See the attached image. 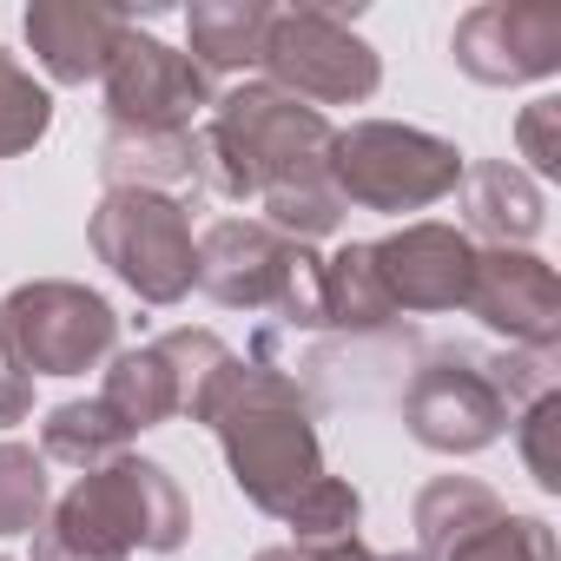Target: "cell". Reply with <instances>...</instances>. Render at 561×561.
<instances>
[{"mask_svg": "<svg viewBox=\"0 0 561 561\" xmlns=\"http://www.w3.org/2000/svg\"><path fill=\"white\" fill-rule=\"evenodd\" d=\"M305 561H377L364 541H331V548H305Z\"/></svg>", "mask_w": 561, "mask_h": 561, "instance_id": "obj_29", "label": "cell"}, {"mask_svg": "<svg viewBox=\"0 0 561 561\" xmlns=\"http://www.w3.org/2000/svg\"><path fill=\"white\" fill-rule=\"evenodd\" d=\"M0 561H8V554H0Z\"/></svg>", "mask_w": 561, "mask_h": 561, "instance_id": "obj_32", "label": "cell"}, {"mask_svg": "<svg viewBox=\"0 0 561 561\" xmlns=\"http://www.w3.org/2000/svg\"><path fill=\"white\" fill-rule=\"evenodd\" d=\"M34 416V377H21L14 364H0V430Z\"/></svg>", "mask_w": 561, "mask_h": 561, "instance_id": "obj_28", "label": "cell"}, {"mask_svg": "<svg viewBox=\"0 0 561 561\" xmlns=\"http://www.w3.org/2000/svg\"><path fill=\"white\" fill-rule=\"evenodd\" d=\"M449 54L482 87L548 80L561 67V8H548V0H489V8H469L456 21Z\"/></svg>", "mask_w": 561, "mask_h": 561, "instance_id": "obj_11", "label": "cell"}, {"mask_svg": "<svg viewBox=\"0 0 561 561\" xmlns=\"http://www.w3.org/2000/svg\"><path fill=\"white\" fill-rule=\"evenodd\" d=\"M515 449L528 476L554 495L561 489V390H541L528 410H515Z\"/></svg>", "mask_w": 561, "mask_h": 561, "instance_id": "obj_26", "label": "cell"}, {"mask_svg": "<svg viewBox=\"0 0 561 561\" xmlns=\"http://www.w3.org/2000/svg\"><path fill=\"white\" fill-rule=\"evenodd\" d=\"M548 383V357H528V364H508V357H469V351H443L430 357L410 390H403V423L423 449L436 456H476L489 449L515 410H528Z\"/></svg>", "mask_w": 561, "mask_h": 561, "instance_id": "obj_4", "label": "cell"}, {"mask_svg": "<svg viewBox=\"0 0 561 561\" xmlns=\"http://www.w3.org/2000/svg\"><path fill=\"white\" fill-rule=\"evenodd\" d=\"M100 403H106L133 436H139V430H159V423H172V416H185V390H179V370H172L165 344H139V351L106 357Z\"/></svg>", "mask_w": 561, "mask_h": 561, "instance_id": "obj_16", "label": "cell"}, {"mask_svg": "<svg viewBox=\"0 0 561 561\" xmlns=\"http://www.w3.org/2000/svg\"><path fill=\"white\" fill-rule=\"evenodd\" d=\"M100 80H106V119L119 133H192V119L211 113V80L192 67V54L139 34L133 21Z\"/></svg>", "mask_w": 561, "mask_h": 561, "instance_id": "obj_10", "label": "cell"}, {"mask_svg": "<svg viewBox=\"0 0 561 561\" xmlns=\"http://www.w3.org/2000/svg\"><path fill=\"white\" fill-rule=\"evenodd\" d=\"M469 318H482L495 337H508L515 351L528 357H554L561 344V277L548 257L535 251H476V271H469V298H462Z\"/></svg>", "mask_w": 561, "mask_h": 561, "instance_id": "obj_12", "label": "cell"}, {"mask_svg": "<svg viewBox=\"0 0 561 561\" xmlns=\"http://www.w3.org/2000/svg\"><path fill=\"white\" fill-rule=\"evenodd\" d=\"M126 8H106V0H34L27 8V47L47 67V80L60 87H87L106 73L119 34H126Z\"/></svg>", "mask_w": 561, "mask_h": 561, "instance_id": "obj_14", "label": "cell"}, {"mask_svg": "<svg viewBox=\"0 0 561 561\" xmlns=\"http://www.w3.org/2000/svg\"><path fill=\"white\" fill-rule=\"evenodd\" d=\"M251 561H305V548H298V541H285V548H257Z\"/></svg>", "mask_w": 561, "mask_h": 561, "instance_id": "obj_30", "label": "cell"}, {"mask_svg": "<svg viewBox=\"0 0 561 561\" xmlns=\"http://www.w3.org/2000/svg\"><path fill=\"white\" fill-rule=\"evenodd\" d=\"M331 133L337 126L324 113L285 100L264 80H244L225 100H211L205 126L192 133V179H205L218 198H271L324 185Z\"/></svg>", "mask_w": 561, "mask_h": 561, "instance_id": "obj_2", "label": "cell"}, {"mask_svg": "<svg viewBox=\"0 0 561 561\" xmlns=\"http://www.w3.org/2000/svg\"><path fill=\"white\" fill-rule=\"evenodd\" d=\"M377 561H423V554H377Z\"/></svg>", "mask_w": 561, "mask_h": 561, "instance_id": "obj_31", "label": "cell"}, {"mask_svg": "<svg viewBox=\"0 0 561 561\" xmlns=\"http://www.w3.org/2000/svg\"><path fill=\"white\" fill-rule=\"evenodd\" d=\"M106 192H165L192 179V133H106L100 146Z\"/></svg>", "mask_w": 561, "mask_h": 561, "instance_id": "obj_21", "label": "cell"}, {"mask_svg": "<svg viewBox=\"0 0 561 561\" xmlns=\"http://www.w3.org/2000/svg\"><path fill=\"white\" fill-rule=\"evenodd\" d=\"M502 508V495L476 476H436L423 495H416V554L423 561H449L462 541H476Z\"/></svg>", "mask_w": 561, "mask_h": 561, "instance_id": "obj_17", "label": "cell"}, {"mask_svg": "<svg viewBox=\"0 0 561 561\" xmlns=\"http://www.w3.org/2000/svg\"><path fill=\"white\" fill-rule=\"evenodd\" d=\"M515 146H522V159H528V179H554V172H561V100L522 106Z\"/></svg>", "mask_w": 561, "mask_h": 561, "instance_id": "obj_27", "label": "cell"}, {"mask_svg": "<svg viewBox=\"0 0 561 561\" xmlns=\"http://www.w3.org/2000/svg\"><path fill=\"white\" fill-rule=\"evenodd\" d=\"M54 508L47 456L34 443H0V535H34Z\"/></svg>", "mask_w": 561, "mask_h": 561, "instance_id": "obj_22", "label": "cell"}, {"mask_svg": "<svg viewBox=\"0 0 561 561\" xmlns=\"http://www.w3.org/2000/svg\"><path fill=\"white\" fill-rule=\"evenodd\" d=\"M192 528V508L179 482L146 462L119 456L93 476H80L47 522L34 528V561H133V554H172Z\"/></svg>", "mask_w": 561, "mask_h": 561, "instance_id": "obj_3", "label": "cell"}, {"mask_svg": "<svg viewBox=\"0 0 561 561\" xmlns=\"http://www.w3.org/2000/svg\"><path fill=\"white\" fill-rule=\"evenodd\" d=\"M370 251H377L383 291H390L397 311H456V305L469 298L476 244H469V231H456V225L423 218V225L390 231V238L370 244Z\"/></svg>", "mask_w": 561, "mask_h": 561, "instance_id": "obj_13", "label": "cell"}, {"mask_svg": "<svg viewBox=\"0 0 561 561\" xmlns=\"http://www.w3.org/2000/svg\"><path fill=\"white\" fill-rule=\"evenodd\" d=\"M449 561H561V548H554V528L541 515H495Z\"/></svg>", "mask_w": 561, "mask_h": 561, "instance_id": "obj_25", "label": "cell"}, {"mask_svg": "<svg viewBox=\"0 0 561 561\" xmlns=\"http://www.w3.org/2000/svg\"><path fill=\"white\" fill-rule=\"evenodd\" d=\"M403 311L383 291V271L370 244H344L337 257H324V324L337 331H390Z\"/></svg>", "mask_w": 561, "mask_h": 561, "instance_id": "obj_20", "label": "cell"}, {"mask_svg": "<svg viewBox=\"0 0 561 561\" xmlns=\"http://www.w3.org/2000/svg\"><path fill=\"white\" fill-rule=\"evenodd\" d=\"M100 264L139 305H179L198 277V251H192V218L172 192H106L93 205L87 225Z\"/></svg>", "mask_w": 561, "mask_h": 561, "instance_id": "obj_9", "label": "cell"}, {"mask_svg": "<svg viewBox=\"0 0 561 561\" xmlns=\"http://www.w3.org/2000/svg\"><path fill=\"white\" fill-rule=\"evenodd\" d=\"M357 522H364V495L344 482V476H318L291 508H285V528L298 535V548H331V541H357Z\"/></svg>", "mask_w": 561, "mask_h": 561, "instance_id": "obj_23", "label": "cell"}, {"mask_svg": "<svg viewBox=\"0 0 561 561\" xmlns=\"http://www.w3.org/2000/svg\"><path fill=\"white\" fill-rule=\"evenodd\" d=\"M462 165L469 159L436 133H416V126H397V119H357V126L331 133L324 179L344 205L423 211V205H436L462 185Z\"/></svg>", "mask_w": 561, "mask_h": 561, "instance_id": "obj_6", "label": "cell"}, {"mask_svg": "<svg viewBox=\"0 0 561 561\" xmlns=\"http://www.w3.org/2000/svg\"><path fill=\"white\" fill-rule=\"evenodd\" d=\"M277 8L264 0H192L185 34H192V67L198 73H251L264 54V27Z\"/></svg>", "mask_w": 561, "mask_h": 561, "instance_id": "obj_18", "label": "cell"}, {"mask_svg": "<svg viewBox=\"0 0 561 561\" xmlns=\"http://www.w3.org/2000/svg\"><path fill=\"white\" fill-rule=\"evenodd\" d=\"M351 21H357V8H337V0L331 8L324 0L318 8H277L264 27V54H257L264 87H277L285 100H298L311 113L370 100L383 80V60L370 41L351 34Z\"/></svg>", "mask_w": 561, "mask_h": 561, "instance_id": "obj_7", "label": "cell"}, {"mask_svg": "<svg viewBox=\"0 0 561 561\" xmlns=\"http://www.w3.org/2000/svg\"><path fill=\"white\" fill-rule=\"evenodd\" d=\"M462 218H469V231H482L495 251H522L535 231H541V218H548V205H541V185L522 172V165H502V159H482V165H462Z\"/></svg>", "mask_w": 561, "mask_h": 561, "instance_id": "obj_15", "label": "cell"}, {"mask_svg": "<svg viewBox=\"0 0 561 561\" xmlns=\"http://www.w3.org/2000/svg\"><path fill=\"white\" fill-rule=\"evenodd\" d=\"M119 344V318L100 291L67 285V277H41L0 298V364L21 377H80L100 370Z\"/></svg>", "mask_w": 561, "mask_h": 561, "instance_id": "obj_8", "label": "cell"}, {"mask_svg": "<svg viewBox=\"0 0 561 561\" xmlns=\"http://www.w3.org/2000/svg\"><path fill=\"white\" fill-rule=\"evenodd\" d=\"M198 277L192 285L231 311H271L291 331L324 324V257L264 218H218L198 244Z\"/></svg>", "mask_w": 561, "mask_h": 561, "instance_id": "obj_5", "label": "cell"}, {"mask_svg": "<svg viewBox=\"0 0 561 561\" xmlns=\"http://www.w3.org/2000/svg\"><path fill=\"white\" fill-rule=\"evenodd\" d=\"M126 443H133V430H126L100 397H87V403H60V410L41 423V456L60 462V469H80V476H93V469L133 456Z\"/></svg>", "mask_w": 561, "mask_h": 561, "instance_id": "obj_19", "label": "cell"}, {"mask_svg": "<svg viewBox=\"0 0 561 561\" xmlns=\"http://www.w3.org/2000/svg\"><path fill=\"white\" fill-rule=\"evenodd\" d=\"M54 126V100L47 87L14 60V54H0V159H14V152H34Z\"/></svg>", "mask_w": 561, "mask_h": 561, "instance_id": "obj_24", "label": "cell"}, {"mask_svg": "<svg viewBox=\"0 0 561 561\" xmlns=\"http://www.w3.org/2000/svg\"><path fill=\"white\" fill-rule=\"evenodd\" d=\"M198 423L218 430L225 443V469L238 482V495L264 515L285 522V508L318 482L331 476L324 469V449H318V410H311V390L271 364H244L231 357L225 377L211 383Z\"/></svg>", "mask_w": 561, "mask_h": 561, "instance_id": "obj_1", "label": "cell"}]
</instances>
